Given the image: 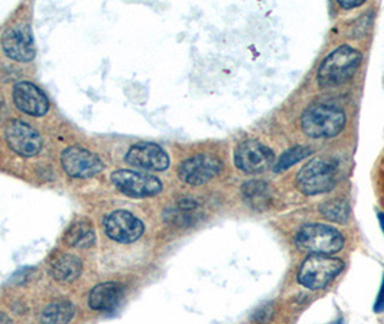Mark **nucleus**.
Segmentation results:
<instances>
[{
    "label": "nucleus",
    "instance_id": "14",
    "mask_svg": "<svg viewBox=\"0 0 384 324\" xmlns=\"http://www.w3.org/2000/svg\"><path fill=\"white\" fill-rule=\"evenodd\" d=\"M13 101L16 107L34 117H41L50 110V101L35 84L29 81L16 82L13 87Z\"/></svg>",
    "mask_w": 384,
    "mask_h": 324
},
{
    "label": "nucleus",
    "instance_id": "12",
    "mask_svg": "<svg viewBox=\"0 0 384 324\" xmlns=\"http://www.w3.org/2000/svg\"><path fill=\"white\" fill-rule=\"evenodd\" d=\"M5 134L9 147L22 157H34L42 149V138L39 133L25 122H10Z\"/></svg>",
    "mask_w": 384,
    "mask_h": 324
},
{
    "label": "nucleus",
    "instance_id": "26",
    "mask_svg": "<svg viewBox=\"0 0 384 324\" xmlns=\"http://www.w3.org/2000/svg\"><path fill=\"white\" fill-rule=\"evenodd\" d=\"M0 324H13V323L9 316H6L5 313H0Z\"/></svg>",
    "mask_w": 384,
    "mask_h": 324
},
{
    "label": "nucleus",
    "instance_id": "7",
    "mask_svg": "<svg viewBox=\"0 0 384 324\" xmlns=\"http://www.w3.org/2000/svg\"><path fill=\"white\" fill-rule=\"evenodd\" d=\"M234 163L246 173H260L275 165V153L257 140H246L234 150Z\"/></svg>",
    "mask_w": 384,
    "mask_h": 324
},
{
    "label": "nucleus",
    "instance_id": "21",
    "mask_svg": "<svg viewBox=\"0 0 384 324\" xmlns=\"http://www.w3.org/2000/svg\"><path fill=\"white\" fill-rule=\"evenodd\" d=\"M321 215L335 223H346L350 218V203L344 199H329L321 203Z\"/></svg>",
    "mask_w": 384,
    "mask_h": 324
},
{
    "label": "nucleus",
    "instance_id": "18",
    "mask_svg": "<svg viewBox=\"0 0 384 324\" xmlns=\"http://www.w3.org/2000/svg\"><path fill=\"white\" fill-rule=\"evenodd\" d=\"M76 309L70 302H61L51 303L43 309L41 313V323L42 324H69L71 318L74 317Z\"/></svg>",
    "mask_w": 384,
    "mask_h": 324
},
{
    "label": "nucleus",
    "instance_id": "23",
    "mask_svg": "<svg viewBox=\"0 0 384 324\" xmlns=\"http://www.w3.org/2000/svg\"><path fill=\"white\" fill-rule=\"evenodd\" d=\"M273 313H275V309H273V304L270 303V304H264L263 307H260L256 314H255V320L260 324H266L269 323L270 320H272L273 317Z\"/></svg>",
    "mask_w": 384,
    "mask_h": 324
},
{
    "label": "nucleus",
    "instance_id": "9",
    "mask_svg": "<svg viewBox=\"0 0 384 324\" xmlns=\"http://www.w3.org/2000/svg\"><path fill=\"white\" fill-rule=\"evenodd\" d=\"M61 166L71 177H92L104 169L103 160L93 152L73 146L65 149L61 154Z\"/></svg>",
    "mask_w": 384,
    "mask_h": 324
},
{
    "label": "nucleus",
    "instance_id": "27",
    "mask_svg": "<svg viewBox=\"0 0 384 324\" xmlns=\"http://www.w3.org/2000/svg\"><path fill=\"white\" fill-rule=\"evenodd\" d=\"M378 221H380V226H381L383 234H384V214H378Z\"/></svg>",
    "mask_w": 384,
    "mask_h": 324
},
{
    "label": "nucleus",
    "instance_id": "4",
    "mask_svg": "<svg viewBox=\"0 0 384 324\" xmlns=\"http://www.w3.org/2000/svg\"><path fill=\"white\" fill-rule=\"evenodd\" d=\"M336 165L329 160H311L298 173V189L308 196L329 192L336 183Z\"/></svg>",
    "mask_w": 384,
    "mask_h": 324
},
{
    "label": "nucleus",
    "instance_id": "3",
    "mask_svg": "<svg viewBox=\"0 0 384 324\" xmlns=\"http://www.w3.org/2000/svg\"><path fill=\"white\" fill-rule=\"evenodd\" d=\"M295 242L301 251L312 256H331L343 249L344 237L329 225L308 223L298 230Z\"/></svg>",
    "mask_w": 384,
    "mask_h": 324
},
{
    "label": "nucleus",
    "instance_id": "15",
    "mask_svg": "<svg viewBox=\"0 0 384 324\" xmlns=\"http://www.w3.org/2000/svg\"><path fill=\"white\" fill-rule=\"evenodd\" d=\"M125 287L120 283H103L96 286L88 297V306L97 311H108L115 309L123 298Z\"/></svg>",
    "mask_w": 384,
    "mask_h": 324
},
{
    "label": "nucleus",
    "instance_id": "25",
    "mask_svg": "<svg viewBox=\"0 0 384 324\" xmlns=\"http://www.w3.org/2000/svg\"><path fill=\"white\" fill-rule=\"evenodd\" d=\"M363 0H340V6L344 9H354L363 5Z\"/></svg>",
    "mask_w": 384,
    "mask_h": 324
},
{
    "label": "nucleus",
    "instance_id": "5",
    "mask_svg": "<svg viewBox=\"0 0 384 324\" xmlns=\"http://www.w3.org/2000/svg\"><path fill=\"white\" fill-rule=\"evenodd\" d=\"M344 270V263L329 256H309L301 265L298 281L309 290H321Z\"/></svg>",
    "mask_w": 384,
    "mask_h": 324
},
{
    "label": "nucleus",
    "instance_id": "11",
    "mask_svg": "<svg viewBox=\"0 0 384 324\" xmlns=\"http://www.w3.org/2000/svg\"><path fill=\"white\" fill-rule=\"evenodd\" d=\"M104 230L113 241L131 244L143 235L145 225L139 218L127 211H115L106 218Z\"/></svg>",
    "mask_w": 384,
    "mask_h": 324
},
{
    "label": "nucleus",
    "instance_id": "28",
    "mask_svg": "<svg viewBox=\"0 0 384 324\" xmlns=\"http://www.w3.org/2000/svg\"><path fill=\"white\" fill-rule=\"evenodd\" d=\"M331 324H343V320L340 318L338 321H334V323H331Z\"/></svg>",
    "mask_w": 384,
    "mask_h": 324
},
{
    "label": "nucleus",
    "instance_id": "6",
    "mask_svg": "<svg viewBox=\"0 0 384 324\" xmlns=\"http://www.w3.org/2000/svg\"><path fill=\"white\" fill-rule=\"evenodd\" d=\"M111 182L116 189L130 198H149L162 191V182L152 176L133 170H118L111 173Z\"/></svg>",
    "mask_w": 384,
    "mask_h": 324
},
{
    "label": "nucleus",
    "instance_id": "17",
    "mask_svg": "<svg viewBox=\"0 0 384 324\" xmlns=\"http://www.w3.org/2000/svg\"><path fill=\"white\" fill-rule=\"evenodd\" d=\"M83 264L80 258L71 256V253H59L50 264L51 275L57 281L62 283H71L78 279Z\"/></svg>",
    "mask_w": 384,
    "mask_h": 324
},
{
    "label": "nucleus",
    "instance_id": "22",
    "mask_svg": "<svg viewBox=\"0 0 384 324\" xmlns=\"http://www.w3.org/2000/svg\"><path fill=\"white\" fill-rule=\"evenodd\" d=\"M312 154V149L306 147V146H295L289 150H286L283 154H280L278 163L273 165V170L276 173L279 172H285L289 168H292L293 165H297L298 161L306 159L308 156Z\"/></svg>",
    "mask_w": 384,
    "mask_h": 324
},
{
    "label": "nucleus",
    "instance_id": "13",
    "mask_svg": "<svg viewBox=\"0 0 384 324\" xmlns=\"http://www.w3.org/2000/svg\"><path fill=\"white\" fill-rule=\"evenodd\" d=\"M125 160L127 165L143 170L162 172L169 168L168 153L159 145L148 142H142L131 146Z\"/></svg>",
    "mask_w": 384,
    "mask_h": 324
},
{
    "label": "nucleus",
    "instance_id": "10",
    "mask_svg": "<svg viewBox=\"0 0 384 324\" xmlns=\"http://www.w3.org/2000/svg\"><path fill=\"white\" fill-rule=\"evenodd\" d=\"M222 169L220 159L211 154H197L187 160L178 168L180 180L191 184V186H201L211 179H214Z\"/></svg>",
    "mask_w": 384,
    "mask_h": 324
},
{
    "label": "nucleus",
    "instance_id": "8",
    "mask_svg": "<svg viewBox=\"0 0 384 324\" xmlns=\"http://www.w3.org/2000/svg\"><path fill=\"white\" fill-rule=\"evenodd\" d=\"M2 48L8 58L16 62H31L35 55L34 35L27 23H15L2 36Z\"/></svg>",
    "mask_w": 384,
    "mask_h": 324
},
{
    "label": "nucleus",
    "instance_id": "20",
    "mask_svg": "<svg viewBox=\"0 0 384 324\" xmlns=\"http://www.w3.org/2000/svg\"><path fill=\"white\" fill-rule=\"evenodd\" d=\"M64 240L66 245L70 246L90 248L96 241L94 229L92 228V225H88L85 222H77L66 230Z\"/></svg>",
    "mask_w": 384,
    "mask_h": 324
},
{
    "label": "nucleus",
    "instance_id": "16",
    "mask_svg": "<svg viewBox=\"0 0 384 324\" xmlns=\"http://www.w3.org/2000/svg\"><path fill=\"white\" fill-rule=\"evenodd\" d=\"M244 202L255 211H264L272 202V189L263 180H248L241 188Z\"/></svg>",
    "mask_w": 384,
    "mask_h": 324
},
{
    "label": "nucleus",
    "instance_id": "1",
    "mask_svg": "<svg viewBox=\"0 0 384 324\" xmlns=\"http://www.w3.org/2000/svg\"><path fill=\"white\" fill-rule=\"evenodd\" d=\"M361 54L348 45H343L332 51L318 69V82L322 88H331L346 84L353 78L361 64Z\"/></svg>",
    "mask_w": 384,
    "mask_h": 324
},
{
    "label": "nucleus",
    "instance_id": "2",
    "mask_svg": "<svg viewBox=\"0 0 384 324\" xmlns=\"http://www.w3.org/2000/svg\"><path fill=\"white\" fill-rule=\"evenodd\" d=\"M346 126V114L341 108L329 104L309 105L301 117V127L305 134L313 138L335 137Z\"/></svg>",
    "mask_w": 384,
    "mask_h": 324
},
{
    "label": "nucleus",
    "instance_id": "19",
    "mask_svg": "<svg viewBox=\"0 0 384 324\" xmlns=\"http://www.w3.org/2000/svg\"><path fill=\"white\" fill-rule=\"evenodd\" d=\"M198 207V203L190 198L179 200L176 207H171L165 212V219L173 225L185 226L195 222L197 215L195 211Z\"/></svg>",
    "mask_w": 384,
    "mask_h": 324
},
{
    "label": "nucleus",
    "instance_id": "24",
    "mask_svg": "<svg viewBox=\"0 0 384 324\" xmlns=\"http://www.w3.org/2000/svg\"><path fill=\"white\" fill-rule=\"evenodd\" d=\"M374 311L376 313H383L384 311V277H383V284L377 297V302L374 304Z\"/></svg>",
    "mask_w": 384,
    "mask_h": 324
}]
</instances>
